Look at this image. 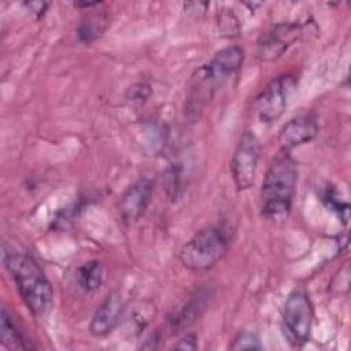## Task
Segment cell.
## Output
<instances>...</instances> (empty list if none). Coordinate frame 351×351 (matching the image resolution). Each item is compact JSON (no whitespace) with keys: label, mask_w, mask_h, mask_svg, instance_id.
I'll return each instance as SVG.
<instances>
[{"label":"cell","mask_w":351,"mask_h":351,"mask_svg":"<svg viewBox=\"0 0 351 351\" xmlns=\"http://www.w3.org/2000/svg\"><path fill=\"white\" fill-rule=\"evenodd\" d=\"M313 321L314 310L307 293L300 289L291 292L284 303L282 328L292 347L299 348L310 340Z\"/></svg>","instance_id":"cell-4"},{"label":"cell","mask_w":351,"mask_h":351,"mask_svg":"<svg viewBox=\"0 0 351 351\" xmlns=\"http://www.w3.org/2000/svg\"><path fill=\"white\" fill-rule=\"evenodd\" d=\"M184 7H185V11H188L189 14H195V16L196 15L199 16V14H203L207 10L208 3H202V1H199V3H186Z\"/></svg>","instance_id":"cell-23"},{"label":"cell","mask_w":351,"mask_h":351,"mask_svg":"<svg viewBox=\"0 0 351 351\" xmlns=\"http://www.w3.org/2000/svg\"><path fill=\"white\" fill-rule=\"evenodd\" d=\"M244 60V51L239 45H229L218 51L214 58L210 60L222 74H225L228 78L236 74Z\"/></svg>","instance_id":"cell-15"},{"label":"cell","mask_w":351,"mask_h":351,"mask_svg":"<svg viewBox=\"0 0 351 351\" xmlns=\"http://www.w3.org/2000/svg\"><path fill=\"white\" fill-rule=\"evenodd\" d=\"M322 200H324V203L326 204V207L329 210L336 213L339 215V218L344 223H347V221H348V204L341 202L337 197V193L332 188H326L325 189V192L322 193Z\"/></svg>","instance_id":"cell-19"},{"label":"cell","mask_w":351,"mask_h":351,"mask_svg":"<svg viewBox=\"0 0 351 351\" xmlns=\"http://www.w3.org/2000/svg\"><path fill=\"white\" fill-rule=\"evenodd\" d=\"M25 5L29 7V10L33 11L37 15V18H41L45 14L49 4L43 3V1H27V3H25Z\"/></svg>","instance_id":"cell-22"},{"label":"cell","mask_w":351,"mask_h":351,"mask_svg":"<svg viewBox=\"0 0 351 351\" xmlns=\"http://www.w3.org/2000/svg\"><path fill=\"white\" fill-rule=\"evenodd\" d=\"M226 77L211 63L196 69L189 78L185 97V115L196 121L213 99L218 88L226 82Z\"/></svg>","instance_id":"cell-5"},{"label":"cell","mask_w":351,"mask_h":351,"mask_svg":"<svg viewBox=\"0 0 351 351\" xmlns=\"http://www.w3.org/2000/svg\"><path fill=\"white\" fill-rule=\"evenodd\" d=\"M166 192L173 199L177 200L181 191V171L178 166H170L166 171Z\"/></svg>","instance_id":"cell-20"},{"label":"cell","mask_w":351,"mask_h":351,"mask_svg":"<svg viewBox=\"0 0 351 351\" xmlns=\"http://www.w3.org/2000/svg\"><path fill=\"white\" fill-rule=\"evenodd\" d=\"M217 26L219 34L226 38H236L241 34V25L232 8L223 7L217 14Z\"/></svg>","instance_id":"cell-17"},{"label":"cell","mask_w":351,"mask_h":351,"mask_svg":"<svg viewBox=\"0 0 351 351\" xmlns=\"http://www.w3.org/2000/svg\"><path fill=\"white\" fill-rule=\"evenodd\" d=\"M4 265L21 299L36 317H44L53 304V289L40 263L26 254H11Z\"/></svg>","instance_id":"cell-2"},{"label":"cell","mask_w":351,"mask_h":351,"mask_svg":"<svg viewBox=\"0 0 351 351\" xmlns=\"http://www.w3.org/2000/svg\"><path fill=\"white\" fill-rule=\"evenodd\" d=\"M296 89V80L291 74L273 78L255 99V111L262 122L277 121L285 111L292 93Z\"/></svg>","instance_id":"cell-7"},{"label":"cell","mask_w":351,"mask_h":351,"mask_svg":"<svg viewBox=\"0 0 351 351\" xmlns=\"http://www.w3.org/2000/svg\"><path fill=\"white\" fill-rule=\"evenodd\" d=\"M103 274V265L99 261H89L77 270L78 285L86 292H93L101 287Z\"/></svg>","instance_id":"cell-16"},{"label":"cell","mask_w":351,"mask_h":351,"mask_svg":"<svg viewBox=\"0 0 351 351\" xmlns=\"http://www.w3.org/2000/svg\"><path fill=\"white\" fill-rule=\"evenodd\" d=\"M123 308L125 304L121 295L117 292L110 293L95 310L89 322V332L96 337L108 335L119 322Z\"/></svg>","instance_id":"cell-12"},{"label":"cell","mask_w":351,"mask_h":351,"mask_svg":"<svg viewBox=\"0 0 351 351\" xmlns=\"http://www.w3.org/2000/svg\"><path fill=\"white\" fill-rule=\"evenodd\" d=\"M154 192V184L148 177L134 181L121 195L118 202V213L125 225L137 222L147 211Z\"/></svg>","instance_id":"cell-9"},{"label":"cell","mask_w":351,"mask_h":351,"mask_svg":"<svg viewBox=\"0 0 351 351\" xmlns=\"http://www.w3.org/2000/svg\"><path fill=\"white\" fill-rule=\"evenodd\" d=\"M229 348L230 350H261L262 344L255 332L244 329V330H240L233 337Z\"/></svg>","instance_id":"cell-18"},{"label":"cell","mask_w":351,"mask_h":351,"mask_svg":"<svg viewBox=\"0 0 351 351\" xmlns=\"http://www.w3.org/2000/svg\"><path fill=\"white\" fill-rule=\"evenodd\" d=\"M319 126L317 115L314 112H307L298 115L288 121L278 133L280 149L291 152L295 147L303 145L314 140L318 134Z\"/></svg>","instance_id":"cell-10"},{"label":"cell","mask_w":351,"mask_h":351,"mask_svg":"<svg viewBox=\"0 0 351 351\" xmlns=\"http://www.w3.org/2000/svg\"><path fill=\"white\" fill-rule=\"evenodd\" d=\"M197 346V336L195 333H186L184 335L174 346L173 348L177 350H196Z\"/></svg>","instance_id":"cell-21"},{"label":"cell","mask_w":351,"mask_h":351,"mask_svg":"<svg viewBox=\"0 0 351 351\" xmlns=\"http://www.w3.org/2000/svg\"><path fill=\"white\" fill-rule=\"evenodd\" d=\"M306 34V26L298 22H281L265 32L258 40V58L263 62L278 59Z\"/></svg>","instance_id":"cell-8"},{"label":"cell","mask_w":351,"mask_h":351,"mask_svg":"<svg viewBox=\"0 0 351 351\" xmlns=\"http://www.w3.org/2000/svg\"><path fill=\"white\" fill-rule=\"evenodd\" d=\"M259 154L261 143L256 134L245 130L240 136L230 159V173L237 191H245L254 185Z\"/></svg>","instance_id":"cell-6"},{"label":"cell","mask_w":351,"mask_h":351,"mask_svg":"<svg viewBox=\"0 0 351 351\" xmlns=\"http://www.w3.org/2000/svg\"><path fill=\"white\" fill-rule=\"evenodd\" d=\"M298 165L291 152L280 149L270 162L261 188V214L269 221L285 219L292 208Z\"/></svg>","instance_id":"cell-1"},{"label":"cell","mask_w":351,"mask_h":351,"mask_svg":"<svg viewBox=\"0 0 351 351\" xmlns=\"http://www.w3.org/2000/svg\"><path fill=\"white\" fill-rule=\"evenodd\" d=\"M213 296L214 291L211 287H200L196 289L180 308L169 315L167 324L171 333H178L193 324L210 306Z\"/></svg>","instance_id":"cell-11"},{"label":"cell","mask_w":351,"mask_h":351,"mask_svg":"<svg viewBox=\"0 0 351 351\" xmlns=\"http://www.w3.org/2000/svg\"><path fill=\"white\" fill-rule=\"evenodd\" d=\"M0 340L1 344L10 350H32L34 346L29 343L18 325L14 322L11 314L5 307L1 308L0 318Z\"/></svg>","instance_id":"cell-14"},{"label":"cell","mask_w":351,"mask_h":351,"mask_svg":"<svg viewBox=\"0 0 351 351\" xmlns=\"http://www.w3.org/2000/svg\"><path fill=\"white\" fill-rule=\"evenodd\" d=\"M230 240L229 230L223 226L203 228L181 247L178 258L182 266L191 271H207L226 255Z\"/></svg>","instance_id":"cell-3"},{"label":"cell","mask_w":351,"mask_h":351,"mask_svg":"<svg viewBox=\"0 0 351 351\" xmlns=\"http://www.w3.org/2000/svg\"><path fill=\"white\" fill-rule=\"evenodd\" d=\"M107 26H108V16L104 11H97L95 10V7L88 8V12L82 15L77 26L78 40L84 44H90L106 32Z\"/></svg>","instance_id":"cell-13"}]
</instances>
